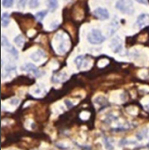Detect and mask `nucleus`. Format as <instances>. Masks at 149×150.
<instances>
[{
	"label": "nucleus",
	"mask_w": 149,
	"mask_h": 150,
	"mask_svg": "<svg viewBox=\"0 0 149 150\" xmlns=\"http://www.w3.org/2000/svg\"><path fill=\"white\" fill-rule=\"evenodd\" d=\"M116 8L125 14H132L134 13L133 2L131 0H117Z\"/></svg>",
	"instance_id": "obj_1"
},
{
	"label": "nucleus",
	"mask_w": 149,
	"mask_h": 150,
	"mask_svg": "<svg viewBox=\"0 0 149 150\" xmlns=\"http://www.w3.org/2000/svg\"><path fill=\"white\" fill-rule=\"evenodd\" d=\"M106 37L102 34L99 29H92L88 35V41L91 44H101L105 41Z\"/></svg>",
	"instance_id": "obj_2"
},
{
	"label": "nucleus",
	"mask_w": 149,
	"mask_h": 150,
	"mask_svg": "<svg viewBox=\"0 0 149 150\" xmlns=\"http://www.w3.org/2000/svg\"><path fill=\"white\" fill-rule=\"evenodd\" d=\"M94 15L101 21H105V20H108L109 18V11L105 8H102V7L96 8L94 11Z\"/></svg>",
	"instance_id": "obj_3"
},
{
	"label": "nucleus",
	"mask_w": 149,
	"mask_h": 150,
	"mask_svg": "<svg viewBox=\"0 0 149 150\" xmlns=\"http://www.w3.org/2000/svg\"><path fill=\"white\" fill-rule=\"evenodd\" d=\"M23 70L26 71H28V73H32L33 75H35V77H38L39 75L41 74L40 70H39L34 64H31V63L26 64L23 66Z\"/></svg>",
	"instance_id": "obj_4"
},
{
	"label": "nucleus",
	"mask_w": 149,
	"mask_h": 150,
	"mask_svg": "<svg viewBox=\"0 0 149 150\" xmlns=\"http://www.w3.org/2000/svg\"><path fill=\"white\" fill-rule=\"evenodd\" d=\"M149 24V14L147 13H142L140 14L138 19H137V25L138 26V28H142L145 26Z\"/></svg>",
	"instance_id": "obj_5"
},
{
	"label": "nucleus",
	"mask_w": 149,
	"mask_h": 150,
	"mask_svg": "<svg viewBox=\"0 0 149 150\" xmlns=\"http://www.w3.org/2000/svg\"><path fill=\"white\" fill-rule=\"evenodd\" d=\"M111 50L117 53L121 50L122 49V41L119 37H115L112 41H111V44H110Z\"/></svg>",
	"instance_id": "obj_6"
},
{
	"label": "nucleus",
	"mask_w": 149,
	"mask_h": 150,
	"mask_svg": "<svg viewBox=\"0 0 149 150\" xmlns=\"http://www.w3.org/2000/svg\"><path fill=\"white\" fill-rule=\"evenodd\" d=\"M44 57H45V53H44L42 50H36V51H35V52L32 53L31 56H30L31 59H32L33 61H35V62H40V61L42 60V58Z\"/></svg>",
	"instance_id": "obj_7"
},
{
	"label": "nucleus",
	"mask_w": 149,
	"mask_h": 150,
	"mask_svg": "<svg viewBox=\"0 0 149 150\" xmlns=\"http://www.w3.org/2000/svg\"><path fill=\"white\" fill-rule=\"evenodd\" d=\"M1 21H2V27L6 28L9 23H10V15L8 13H3L2 17H1Z\"/></svg>",
	"instance_id": "obj_8"
},
{
	"label": "nucleus",
	"mask_w": 149,
	"mask_h": 150,
	"mask_svg": "<svg viewBox=\"0 0 149 150\" xmlns=\"http://www.w3.org/2000/svg\"><path fill=\"white\" fill-rule=\"evenodd\" d=\"M58 6L57 0H48V7L50 12H55Z\"/></svg>",
	"instance_id": "obj_9"
},
{
	"label": "nucleus",
	"mask_w": 149,
	"mask_h": 150,
	"mask_svg": "<svg viewBox=\"0 0 149 150\" xmlns=\"http://www.w3.org/2000/svg\"><path fill=\"white\" fill-rule=\"evenodd\" d=\"M24 42H25L24 37H23L21 35H17V36L14 38V42H15V44H17L19 47H21V46L23 45Z\"/></svg>",
	"instance_id": "obj_10"
},
{
	"label": "nucleus",
	"mask_w": 149,
	"mask_h": 150,
	"mask_svg": "<svg viewBox=\"0 0 149 150\" xmlns=\"http://www.w3.org/2000/svg\"><path fill=\"white\" fill-rule=\"evenodd\" d=\"M84 60H85V57L84 56H78L75 59H74V63L76 64L78 68H81V64L84 63Z\"/></svg>",
	"instance_id": "obj_11"
},
{
	"label": "nucleus",
	"mask_w": 149,
	"mask_h": 150,
	"mask_svg": "<svg viewBox=\"0 0 149 150\" xmlns=\"http://www.w3.org/2000/svg\"><path fill=\"white\" fill-rule=\"evenodd\" d=\"M47 13H48V11H41V12H38L35 14V19L38 21H42L44 19V17L47 15Z\"/></svg>",
	"instance_id": "obj_12"
},
{
	"label": "nucleus",
	"mask_w": 149,
	"mask_h": 150,
	"mask_svg": "<svg viewBox=\"0 0 149 150\" xmlns=\"http://www.w3.org/2000/svg\"><path fill=\"white\" fill-rule=\"evenodd\" d=\"M103 143H104V146L106 150H114V146L111 144V142L109 140L108 138H104Z\"/></svg>",
	"instance_id": "obj_13"
},
{
	"label": "nucleus",
	"mask_w": 149,
	"mask_h": 150,
	"mask_svg": "<svg viewBox=\"0 0 149 150\" xmlns=\"http://www.w3.org/2000/svg\"><path fill=\"white\" fill-rule=\"evenodd\" d=\"M2 46L3 47H6V49H9L11 47V45H10V43L8 42V39L4 35H2Z\"/></svg>",
	"instance_id": "obj_14"
},
{
	"label": "nucleus",
	"mask_w": 149,
	"mask_h": 150,
	"mask_svg": "<svg viewBox=\"0 0 149 150\" xmlns=\"http://www.w3.org/2000/svg\"><path fill=\"white\" fill-rule=\"evenodd\" d=\"M2 5L6 8L12 7L13 5V0H3V1H2Z\"/></svg>",
	"instance_id": "obj_15"
},
{
	"label": "nucleus",
	"mask_w": 149,
	"mask_h": 150,
	"mask_svg": "<svg viewBox=\"0 0 149 150\" xmlns=\"http://www.w3.org/2000/svg\"><path fill=\"white\" fill-rule=\"evenodd\" d=\"M17 2H18V7L20 9H24L27 5L28 0H17Z\"/></svg>",
	"instance_id": "obj_16"
},
{
	"label": "nucleus",
	"mask_w": 149,
	"mask_h": 150,
	"mask_svg": "<svg viewBox=\"0 0 149 150\" xmlns=\"http://www.w3.org/2000/svg\"><path fill=\"white\" fill-rule=\"evenodd\" d=\"M39 5V0H29V6L31 8H35Z\"/></svg>",
	"instance_id": "obj_17"
},
{
	"label": "nucleus",
	"mask_w": 149,
	"mask_h": 150,
	"mask_svg": "<svg viewBox=\"0 0 149 150\" xmlns=\"http://www.w3.org/2000/svg\"><path fill=\"white\" fill-rule=\"evenodd\" d=\"M7 50H8V51L13 55V56H14L16 58L18 57V51L16 50V49H15V48H13V46H11L9 49H7Z\"/></svg>",
	"instance_id": "obj_18"
},
{
	"label": "nucleus",
	"mask_w": 149,
	"mask_h": 150,
	"mask_svg": "<svg viewBox=\"0 0 149 150\" xmlns=\"http://www.w3.org/2000/svg\"><path fill=\"white\" fill-rule=\"evenodd\" d=\"M136 1L143 5H147V0H136Z\"/></svg>",
	"instance_id": "obj_19"
},
{
	"label": "nucleus",
	"mask_w": 149,
	"mask_h": 150,
	"mask_svg": "<svg viewBox=\"0 0 149 150\" xmlns=\"http://www.w3.org/2000/svg\"><path fill=\"white\" fill-rule=\"evenodd\" d=\"M65 103H67V104H68V105H67V107H68V108H71V107L72 106L71 103V102L69 103V101H68V100H66V101H65Z\"/></svg>",
	"instance_id": "obj_20"
},
{
	"label": "nucleus",
	"mask_w": 149,
	"mask_h": 150,
	"mask_svg": "<svg viewBox=\"0 0 149 150\" xmlns=\"http://www.w3.org/2000/svg\"><path fill=\"white\" fill-rule=\"evenodd\" d=\"M148 147H149V143H148Z\"/></svg>",
	"instance_id": "obj_21"
}]
</instances>
